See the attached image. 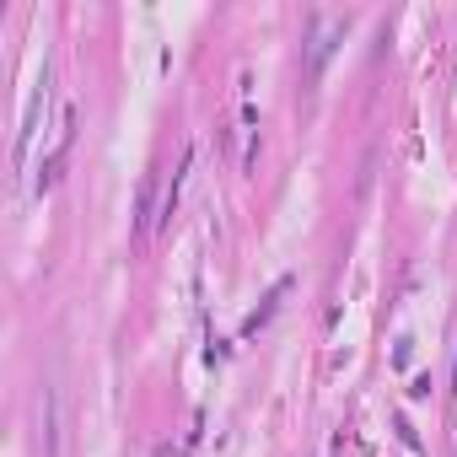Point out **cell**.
Listing matches in <instances>:
<instances>
[{
	"mask_svg": "<svg viewBox=\"0 0 457 457\" xmlns=\"http://www.w3.org/2000/svg\"><path fill=\"white\" fill-rule=\"evenodd\" d=\"M38 452L43 457H65V431H60V393L43 382L38 393Z\"/></svg>",
	"mask_w": 457,
	"mask_h": 457,
	"instance_id": "cell-1",
	"label": "cell"
},
{
	"mask_svg": "<svg viewBox=\"0 0 457 457\" xmlns=\"http://www.w3.org/2000/svg\"><path fill=\"white\" fill-rule=\"evenodd\" d=\"M285 290H290V280H275V285H269V296L258 301V307L248 312V323H242V339H253L258 328H269V317L280 312V301H285Z\"/></svg>",
	"mask_w": 457,
	"mask_h": 457,
	"instance_id": "cell-2",
	"label": "cell"
},
{
	"mask_svg": "<svg viewBox=\"0 0 457 457\" xmlns=\"http://www.w3.org/2000/svg\"><path fill=\"white\" fill-rule=\"evenodd\" d=\"M334 38H345V22H317V38H312V75H323L328 54H334Z\"/></svg>",
	"mask_w": 457,
	"mask_h": 457,
	"instance_id": "cell-3",
	"label": "cell"
},
{
	"mask_svg": "<svg viewBox=\"0 0 457 457\" xmlns=\"http://www.w3.org/2000/svg\"><path fill=\"white\" fill-rule=\"evenodd\" d=\"M398 436H404V446H409V452L420 446V436H414V425H409V420H398Z\"/></svg>",
	"mask_w": 457,
	"mask_h": 457,
	"instance_id": "cell-4",
	"label": "cell"
}]
</instances>
